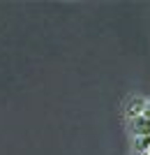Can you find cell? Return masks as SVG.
Here are the masks:
<instances>
[{
  "mask_svg": "<svg viewBox=\"0 0 150 155\" xmlns=\"http://www.w3.org/2000/svg\"><path fill=\"white\" fill-rule=\"evenodd\" d=\"M132 132L136 137H150V120H145L143 116L132 118Z\"/></svg>",
  "mask_w": 150,
  "mask_h": 155,
  "instance_id": "obj_1",
  "label": "cell"
},
{
  "mask_svg": "<svg viewBox=\"0 0 150 155\" xmlns=\"http://www.w3.org/2000/svg\"><path fill=\"white\" fill-rule=\"evenodd\" d=\"M143 107H145V102H143V100L134 97V100L129 102V107H127V116H129V118H136V116H141V114H143Z\"/></svg>",
  "mask_w": 150,
  "mask_h": 155,
  "instance_id": "obj_2",
  "label": "cell"
},
{
  "mask_svg": "<svg viewBox=\"0 0 150 155\" xmlns=\"http://www.w3.org/2000/svg\"><path fill=\"white\" fill-rule=\"evenodd\" d=\"M148 148H150V137H136L134 150H136V153H148Z\"/></svg>",
  "mask_w": 150,
  "mask_h": 155,
  "instance_id": "obj_3",
  "label": "cell"
},
{
  "mask_svg": "<svg viewBox=\"0 0 150 155\" xmlns=\"http://www.w3.org/2000/svg\"><path fill=\"white\" fill-rule=\"evenodd\" d=\"M141 116H143L145 120H150V104H145V107H143V114H141Z\"/></svg>",
  "mask_w": 150,
  "mask_h": 155,
  "instance_id": "obj_4",
  "label": "cell"
},
{
  "mask_svg": "<svg viewBox=\"0 0 150 155\" xmlns=\"http://www.w3.org/2000/svg\"><path fill=\"white\" fill-rule=\"evenodd\" d=\"M136 155H148V153H136Z\"/></svg>",
  "mask_w": 150,
  "mask_h": 155,
  "instance_id": "obj_5",
  "label": "cell"
},
{
  "mask_svg": "<svg viewBox=\"0 0 150 155\" xmlns=\"http://www.w3.org/2000/svg\"><path fill=\"white\" fill-rule=\"evenodd\" d=\"M148 155H150V148H148Z\"/></svg>",
  "mask_w": 150,
  "mask_h": 155,
  "instance_id": "obj_6",
  "label": "cell"
}]
</instances>
